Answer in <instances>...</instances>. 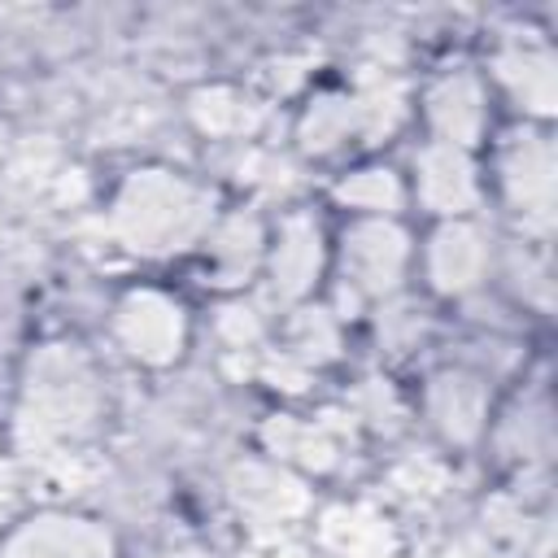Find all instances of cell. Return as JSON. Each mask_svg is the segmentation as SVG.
<instances>
[{
    "instance_id": "6da1fadb",
    "label": "cell",
    "mask_w": 558,
    "mask_h": 558,
    "mask_svg": "<svg viewBox=\"0 0 558 558\" xmlns=\"http://www.w3.org/2000/svg\"><path fill=\"white\" fill-rule=\"evenodd\" d=\"M214 192L183 170L170 166H140L131 170L105 209V231L135 257L161 262L196 248L218 218Z\"/></svg>"
},
{
    "instance_id": "7a4b0ae2",
    "label": "cell",
    "mask_w": 558,
    "mask_h": 558,
    "mask_svg": "<svg viewBox=\"0 0 558 558\" xmlns=\"http://www.w3.org/2000/svg\"><path fill=\"white\" fill-rule=\"evenodd\" d=\"M105 414V379L74 340H44L22 366L13 436L22 449H52L87 436Z\"/></svg>"
},
{
    "instance_id": "3957f363",
    "label": "cell",
    "mask_w": 558,
    "mask_h": 558,
    "mask_svg": "<svg viewBox=\"0 0 558 558\" xmlns=\"http://www.w3.org/2000/svg\"><path fill=\"white\" fill-rule=\"evenodd\" d=\"M418 248L401 218H349L331 244V296L327 310L340 323L362 318L366 310L401 296Z\"/></svg>"
},
{
    "instance_id": "277c9868",
    "label": "cell",
    "mask_w": 558,
    "mask_h": 558,
    "mask_svg": "<svg viewBox=\"0 0 558 558\" xmlns=\"http://www.w3.org/2000/svg\"><path fill=\"white\" fill-rule=\"evenodd\" d=\"M493 183L523 240L549 244L558 222V153L541 122H514L493 144Z\"/></svg>"
},
{
    "instance_id": "5b68a950",
    "label": "cell",
    "mask_w": 558,
    "mask_h": 558,
    "mask_svg": "<svg viewBox=\"0 0 558 558\" xmlns=\"http://www.w3.org/2000/svg\"><path fill=\"white\" fill-rule=\"evenodd\" d=\"M109 331H113V344L135 366L166 371V366H174L187 353L192 314H187V305L174 292L153 288V283H140V288H126L113 301Z\"/></svg>"
},
{
    "instance_id": "8992f818",
    "label": "cell",
    "mask_w": 558,
    "mask_h": 558,
    "mask_svg": "<svg viewBox=\"0 0 558 558\" xmlns=\"http://www.w3.org/2000/svg\"><path fill=\"white\" fill-rule=\"evenodd\" d=\"M327 270H331V244H327L323 218L314 209H288L270 227L266 262H262L270 301L288 305V310L314 301Z\"/></svg>"
},
{
    "instance_id": "52a82bcc",
    "label": "cell",
    "mask_w": 558,
    "mask_h": 558,
    "mask_svg": "<svg viewBox=\"0 0 558 558\" xmlns=\"http://www.w3.org/2000/svg\"><path fill=\"white\" fill-rule=\"evenodd\" d=\"M418 410H423V423L436 432L440 445L471 449L493 427V388H488V375L475 371V366H462V362L436 366L423 379Z\"/></svg>"
},
{
    "instance_id": "ba28073f",
    "label": "cell",
    "mask_w": 558,
    "mask_h": 558,
    "mask_svg": "<svg viewBox=\"0 0 558 558\" xmlns=\"http://www.w3.org/2000/svg\"><path fill=\"white\" fill-rule=\"evenodd\" d=\"M414 109L423 113L427 140H440L466 153H475L493 131V87L484 83L480 70H466V65L432 74Z\"/></svg>"
},
{
    "instance_id": "9c48e42d",
    "label": "cell",
    "mask_w": 558,
    "mask_h": 558,
    "mask_svg": "<svg viewBox=\"0 0 558 558\" xmlns=\"http://www.w3.org/2000/svg\"><path fill=\"white\" fill-rule=\"evenodd\" d=\"M488 87H497L523 122L549 126L554 105H558V57L545 35L523 31V35H501L488 52Z\"/></svg>"
},
{
    "instance_id": "30bf717a",
    "label": "cell",
    "mask_w": 558,
    "mask_h": 558,
    "mask_svg": "<svg viewBox=\"0 0 558 558\" xmlns=\"http://www.w3.org/2000/svg\"><path fill=\"white\" fill-rule=\"evenodd\" d=\"M497 266V244L475 218H445L423 240V283L445 301L475 296Z\"/></svg>"
},
{
    "instance_id": "8fae6325",
    "label": "cell",
    "mask_w": 558,
    "mask_h": 558,
    "mask_svg": "<svg viewBox=\"0 0 558 558\" xmlns=\"http://www.w3.org/2000/svg\"><path fill=\"white\" fill-rule=\"evenodd\" d=\"M410 201L418 209H427L436 222L445 218H475L480 201H484V170L475 161V153L440 144V140H423L410 157Z\"/></svg>"
},
{
    "instance_id": "7c38bea8",
    "label": "cell",
    "mask_w": 558,
    "mask_h": 558,
    "mask_svg": "<svg viewBox=\"0 0 558 558\" xmlns=\"http://www.w3.org/2000/svg\"><path fill=\"white\" fill-rule=\"evenodd\" d=\"M0 558H122V554H118V536L92 514L35 510L4 532Z\"/></svg>"
},
{
    "instance_id": "4fadbf2b",
    "label": "cell",
    "mask_w": 558,
    "mask_h": 558,
    "mask_svg": "<svg viewBox=\"0 0 558 558\" xmlns=\"http://www.w3.org/2000/svg\"><path fill=\"white\" fill-rule=\"evenodd\" d=\"M270 227L257 209H227L209 222L205 240L196 244L205 253V283L218 292H240L262 275Z\"/></svg>"
},
{
    "instance_id": "5bb4252c",
    "label": "cell",
    "mask_w": 558,
    "mask_h": 558,
    "mask_svg": "<svg viewBox=\"0 0 558 558\" xmlns=\"http://www.w3.org/2000/svg\"><path fill=\"white\" fill-rule=\"evenodd\" d=\"M262 453L296 475H327L340 462V440L327 423L318 418H296V414H270L257 427Z\"/></svg>"
},
{
    "instance_id": "9a60e30c",
    "label": "cell",
    "mask_w": 558,
    "mask_h": 558,
    "mask_svg": "<svg viewBox=\"0 0 558 558\" xmlns=\"http://www.w3.org/2000/svg\"><path fill=\"white\" fill-rule=\"evenodd\" d=\"M231 497H235L240 514H248L257 523H288L292 514H301L310 506L301 475L270 462V458L266 462H240L231 471Z\"/></svg>"
},
{
    "instance_id": "2e32d148",
    "label": "cell",
    "mask_w": 558,
    "mask_h": 558,
    "mask_svg": "<svg viewBox=\"0 0 558 558\" xmlns=\"http://www.w3.org/2000/svg\"><path fill=\"white\" fill-rule=\"evenodd\" d=\"M292 140L305 157L327 161L336 153H344L357 140V109H353V92L349 87H314L305 96V105L296 109L292 122Z\"/></svg>"
},
{
    "instance_id": "e0dca14e",
    "label": "cell",
    "mask_w": 558,
    "mask_h": 558,
    "mask_svg": "<svg viewBox=\"0 0 558 558\" xmlns=\"http://www.w3.org/2000/svg\"><path fill=\"white\" fill-rule=\"evenodd\" d=\"M331 201L353 218H401V209L410 205V187L397 166L362 161L331 183Z\"/></svg>"
},
{
    "instance_id": "ac0fdd59",
    "label": "cell",
    "mask_w": 558,
    "mask_h": 558,
    "mask_svg": "<svg viewBox=\"0 0 558 558\" xmlns=\"http://www.w3.org/2000/svg\"><path fill=\"white\" fill-rule=\"evenodd\" d=\"M340 344H344V323L327 310V301L292 305L283 327H279V353L292 357L310 375L331 366L340 357Z\"/></svg>"
},
{
    "instance_id": "d6986e66",
    "label": "cell",
    "mask_w": 558,
    "mask_h": 558,
    "mask_svg": "<svg viewBox=\"0 0 558 558\" xmlns=\"http://www.w3.org/2000/svg\"><path fill=\"white\" fill-rule=\"evenodd\" d=\"M349 92H353L357 140H362V144H384V140L397 135V131L410 122V113H414L410 87H405V78L392 74V70H371V74H362Z\"/></svg>"
},
{
    "instance_id": "ffe728a7",
    "label": "cell",
    "mask_w": 558,
    "mask_h": 558,
    "mask_svg": "<svg viewBox=\"0 0 558 558\" xmlns=\"http://www.w3.org/2000/svg\"><path fill=\"white\" fill-rule=\"evenodd\" d=\"M187 118L209 140H248L262 126L266 109L231 83H209V87H196L187 96Z\"/></svg>"
},
{
    "instance_id": "44dd1931",
    "label": "cell",
    "mask_w": 558,
    "mask_h": 558,
    "mask_svg": "<svg viewBox=\"0 0 558 558\" xmlns=\"http://www.w3.org/2000/svg\"><path fill=\"white\" fill-rule=\"evenodd\" d=\"M493 275L506 279L510 296L523 305V310H536V314H549L554 305V275H549V257H545V244H532V240H514L510 248L497 253V266Z\"/></svg>"
},
{
    "instance_id": "7402d4cb",
    "label": "cell",
    "mask_w": 558,
    "mask_h": 558,
    "mask_svg": "<svg viewBox=\"0 0 558 558\" xmlns=\"http://www.w3.org/2000/svg\"><path fill=\"white\" fill-rule=\"evenodd\" d=\"M488 436L501 445L506 458H519L523 466L527 462H545L549 449H554V427H549V397L536 392L532 401H523L514 410V418H506L501 427H488Z\"/></svg>"
},
{
    "instance_id": "603a6c76",
    "label": "cell",
    "mask_w": 558,
    "mask_h": 558,
    "mask_svg": "<svg viewBox=\"0 0 558 558\" xmlns=\"http://www.w3.org/2000/svg\"><path fill=\"white\" fill-rule=\"evenodd\" d=\"M353 414L375 432H397L401 418H405V410H401V401H397L388 379H362V388L353 392Z\"/></svg>"
},
{
    "instance_id": "cb8c5ba5",
    "label": "cell",
    "mask_w": 558,
    "mask_h": 558,
    "mask_svg": "<svg viewBox=\"0 0 558 558\" xmlns=\"http://www.w3.org/2000/svg\"><path fill=\"white\" fill-rule=\"evenodd\" d=\"M218 336L231 344V349H257L266 340V318L257 305H248L244 296L227 301L222 314H218Z\"/></svg>"
},
{
    "instance_id": "d4e9b609",
    "label": "cell",
    "mask_w": 558,
    "mask_h": 558,
    "mask_svg": "<svg viewBox=\"0 0 558 558\" xmlns=\"http://www.w3.org/2000/svg\"><path fill=\"white\" fill-rule=\"evenodd\" d=\"M4 153H9V122L0 118V157H4Z\"/></svg>"
}]
</instances>
